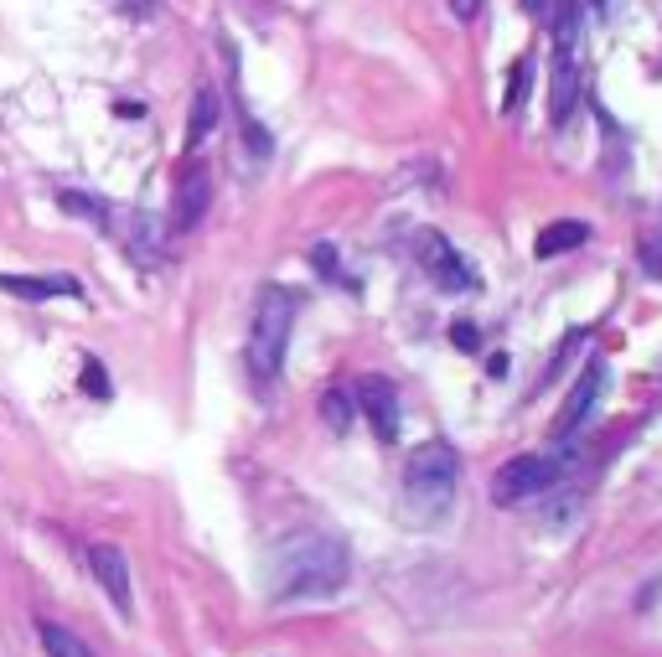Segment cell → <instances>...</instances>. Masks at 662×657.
<instances>
[{"instance_id":"cell-12","label":"cell","mask_w":662,"mask_h":657,"mask_svg":"<svg viewBox=\"0 0 662 657\" xmlns=\"http://www.w3.org/2000/svg\"><path fill=\"white\" fill-rule=\"evenodd\" d=\"M0 290L21 301H47V295H83L78 280H32V275H0Z\"/></svg>"},{"instance_id":"cell-19","label":"cell","mask_w":662,"mask_h":657,"mask_svg":"<svg viewBox=\"0 0 662 657\" xmlns=\"http://www.w3.org/2000/svg\"><path fill=\"white\" fill-rule=\"evenodd\" d=\"M450 342H456L461 352H476L481 347V332H476L471 321H456V326H450Z\"/></svg>"},{"instance_id":"cell-5","label":"cell","mask_w":662,"mask_h":657,"mask_svg":"<svg viewBox=\"0 0 662 657\" xmlns=\"http://www.w3.org/2000/svg\"><path fill=\"white\" fill-rule=\"evenodd\" d=\"M569 466H575V456H513V461H502L497 476H492V502L518 507V502L544 497Z\"/></svg>"},{"instance_id":"cell-2","label":"cell","mask_w":662,"mask_h":657,"mask_svg":"<svg viewBox=\"0 0 662 657\" xmlns=\"http://www.w3.org/2000/svg\"><path fill=\"white\" fill-rule=\"evenodd\" d=\"M456 502V456L450 445H419L404 461V507L414 523H435Z\"/></svg>"},{"instance_id":"cell-8","label":"cell","mask_w":662,"mask_h":657,"mask_svg":"<svg viewBox=\"0 0 662 657\" xmlns=\"http://www.w3.org/2000/svg\"><path fill=\"white\" fill-rule=\"evenodd\" d=\"M88 570H94L99 590L114 601L119 616L135 611V590H130V570H125V554H119L114 544H88Z\"/></svg>"},{"instance_id":"cell-23","label":"cell","mask_w":662,"mask_h":657,"mask_svg":"<svg viewBox=\"0 0 662 657\" xmlns=\"http://www.w3.org/2000/svg\"><path fill=\"white\" fill-rule=\"evenodd\" d=\"M125 6H130V11H150V0H125Z\"/></svg>"},{"instance_id":"cell-20","label":"cell","mask_w":662,"mask_h":657,"mask_svg":"<svg viewBox=\"0 0 662 657\" xmlns=\"http://www.w3.org/2000/svg\"><path fill=\"white\" fill-rule=\"evenodd\" d=\"M316 270H337V254H331V244H316Z\"/></svg>"},{"instance_id":"cell-4","label":"cell","mask_w":662,"mask_h":657,"mask_svg":"<svg viewBox=\"0 0 662 657\" xmlns=\"http://www.w3.org/2000/svg\"><path fill=\"white\" fill-rule=\"evenodd\" d=\"M580 88H585V26H580V0H559V6H554V99H549V114H554L559 130L569 125V114H575Z\"/></svg>"},{"instance_id":"cell-22","label":"cell","mask_w":662,"mask_h":657,"mask_svg":"<svg viewBox=\"0 0 662 657\" xmlns=\"http://www.w3.org/2000/svg\"><path fill=\"white\" fill-rule=\"evenodd\" d=\"M590 6H595L600 16H606V11H616V0H590Z\"/></svg>"},{"instance_id":"cell-1","label":"cell","mask_w":662,"mask_h":657,"mask_svg":"<svg viewBox=\"0 0 662 657\" xmlns=\"http://www.w3.org/2000/svg\"><path fill=\"white\" fill-rule=\"evenodd\" d=\"M352 575V554L331 533H290L275 549V595L285 601H326Z\"/></svg>"},{"instance_id":"cell-6","label":"cell","mask_w":662,"mask_h":657,"mask_svg":"<svg viewBox=\"0 0 662 657\" xmlns=\"http://www.w3.org/2000/svg\"><path fill=\"white\" fill-rule=\"evenodd\" d=\"M419 264H425V275L435 280V290H445V295H466V290H476V270L471 264L450 249V238H440V233H419Z\"/></svg>"},{"instance_id":"cell-7","label":"cell","mask_w":662,"mask_h":657,"mask_svg":"<svg viewBox=\"0 0 662 657\" xmlns=\"http://www.w3.org/2000/svg\"><path fill=\"white\" fill-rule=\"evenodd\" d=\"M357 409L368 414V425L378 440H394L399 435V399H394V383L383 373H363L357 378Z\"/></svg>"},{"instance_id":"cell-14","label":"cell","mask_w":662,"mask_h":657,"mask_svg":"<svg viewBox=\"0 0 662 657\" xmlns=\"http://www.w3.org/2000/svg\"><path fill=\"white\" fill-rule=\"evenodd\" d=\"M213 125H218V99H213V88H197L192 119H187V151H197V145L213 135Z\"/></svg>"},{"instance_id":"cell-15","label":"cell","mask_w":662,"mask_h":657,"mask_svg":"<svg viewBox=\"0 0 662 657\" xmlns=\"http://www.w3.org/2000/svg\"><path fill=\"white\" fill-rule=\"evenodd\" d=\"M321 420H326V430H347L352 425V394H347V388H326V394H321Z\"/></svg>"},{"instance_id":"cell-21","label":"cell","mask_w":662,"mask_h":657,"mask_svg":"<svg viewBox=\"0 0 662 657\" xmlns=\"http://www.w3.org/2000/svg\"><path fill=\"white\" fill-rule=\"evenodd\" d=\"M450 11H456L461 21H471V16L481 11V0H450Z\"/></svg>"},{"instance_id":"cell-9","label":"cell","mask_w":662,"mask_h":657,"mask_svg":"<svg viewBox=\"0 0 662 657\" xmlns=\"http://www.w3.org/2000/svg\"><path fill=\"white\" fill-rule=\"evenodd\" d=\"M600 383H606V363L600 357H590V363L580 368V383L569 388V399H564V414L554 420V435L559 440H569L585 420H590V409H595V399H600Z\"/></svg>"},{"instance_id":"cell-11","label":"cell","mask_w":662,"mask_h":657,"mask_svg":"<svg viewBox=\"0 0 662 657\" xmlns=\"http://www.w3.org/2000/svg\"><path fill=\"white\" fill-rule=\"evenodd\" d=\"M590 238V228L585 223H575V218H564V223H549L544 233H538V244H533V254L538 259H559V254H569V249H580Z\"/></svg>"},{"instance_id":"cell-16","label":"cell","mask_w":662,"mask_h":657,"mask_svg":"<svg viewBox=\"0 0 662 657\" xmlns=\"http://www.w3.org/2000/svg\"><path fill=\"white\" fill-rule=\"evenodd\" d=\"M528 83H533V57H518V63H513V73H507V99H502V114L523 109V99H528Z\"/></svg>"},{"instance_id":"cell-13","label":"cell","mask_w":662,"mask_h":657,"mask_svg":"<svg viewBox=\"0 0 662 657\" xmlns=\"http://www.w3.org/2000/svg\"><path fill=\"white\" fill-rule=\"evenodd\" d=\"M37 642L47 657H94L78 632H68V626H57V621H37Z\"/></svg>"},{"instance_id":"cell-17","label":"cell","mask_w":662,"mask_h":657,"mask_svg":"<svg viewBox=\"0 0 662 657\" xmlns=\"http://www.w3.org/2000/svg\"><path fill=\"white\" fill-rule=\"evenodd\" d=\"M83 394L88 399H109V373L99 357H83Z\"/></svg>"},{"instance_id":"cell-3","label":"cell","mask_w":662,"mask_h":657,"mask_svg":"<svg viewBox=\"0 0 662 657\" xmlns=\"http://www.w3.org/2000/svg\"><path fill=\"white\" fill-rule=\"evenodd\" d=\"M290 326H295V290L269 285L254 306V332H249V373L259 388H269L285 368V347H290Z\"/></svg>"},{"instance_id":"cell-18","label":"cell","mask_w":662,"mask_h":657,"mask_svg":"<svg viewBox=\"0 0 662 657\" xmlns=\"http://www.w3.org/2000/svg\"><path fill=\"white\" fill-rule=\"evenodd\" d=\"M63 207H68V213H78V218H88V223H109V207H99L94 197H78V192H63Z\"/></svg>"},{"instance_id":"cell-10","label":"cell","mask_w":662,"mask_h":657,"mask_svg":"<svg viewBox=\"0 0 662 657\" xmlns=\"http://www.w3.org/2000/svg\"><path fill=\"white\" fill-rule=\"evenodd\" d=\"M213 202V182H207L202 166H187L182 182H176V197H171V233H192Z\"/></svg>"}]
</instances>
